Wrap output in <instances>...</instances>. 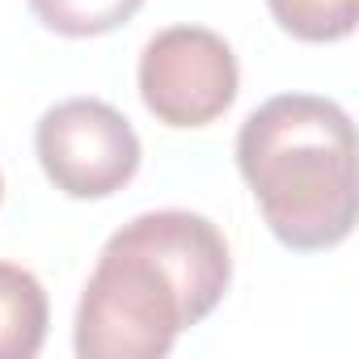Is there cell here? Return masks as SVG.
I'll use <instances>...</instances> for the list:
<instances>
[{
  "instance_id": "obj_1",
  "label": "cell",
  "mask_w": 359,
  "mask_h": 359,
  "mask_svg": "<svg viewBox=\"0 0 359 359\" xmlns=\"http://www.w3.org/2000/svg\"><path fill=\"white\" fill-rule=\"evenodd\" d=\"M229 283L233 250L208 216L140 212L110 233L85 279L72 351L81 359H161L220 309Z\"/></svg>"
},
{
  "instance_id": "obj_2",
  "label": "cell",
  "mask_w": 359,
  "mask_h": 359,
  "mask_svg": "<svg viewBox=\"0 0 359 359\" xmlns=\"http://www.w3.org/2000/svg\"><path fill=\"white\" fill-rule=\"evenodd\" d=\"M237 169L283 250L325 254L355 233V123L334 97L262 102L237 131Z\"/></svg>"
},
{
  "instance_id": "obj_3",
  "label": "cell",
  "mask_w": 359,
  "mask_h": 359,
  "mask_svg": "<svg viewBox=\"0 0 359 359\" xmlns=\"http://www.w3.org/2000/svg\"><path fill=\"white\" fill-rule=\"evenodd\" d=\"M34 152L47 182L68 199H110L140 173L144 148L123 110L102 97H68L43 110Z\"/></svg>"
},
{
  "instance_id": "obj_4",
  "label": "cell",
  "mask_w": 359,
  "mask_h": 359,
  "mask_svg": "<svg viewBox=\"0 0 359 359\" xmlns=\"http://www.w3.org/2000/svg\"><path fill=\"white\" fill-rule=\"evenodd\" d=\"M140 97L165 127L191 131L229 114L241 93V68L233 47L208 26H169L140 51Z\"/></svg>"
},
{
  "instance_id": "obj_5",
  "label": "cell",
  "mask_w": 359,
  "mask_h": 359,
  "mask_svg": "<svg viewBox=\"0 0 359 359\" xmlns=\"http://www.w3.org/2000/svg\"><path fill=\"white\" fill-rule=\"evenodd\" d=\"M47 292L34 271L0 262V359H34L47 342Z\"/></svg>"
},
{
  "instance_id": "obj_6",
  "label": "cell",
  "mask_w": 359,
  "mask_h": 359,
  "mask_svg": "<svg viewBox=\"0 0 359 359\" xmlns=\"http://www.w3.org/2000/svg\"><path fill=\"white\" fill-rule=\"evenodd\" d=\"M144 0H30V13L64 39H97L127 26Z\"/></svg>"
},
{
  "instance_id": "obj_7",
  "label": "cell",
  "mask_w": 359,
  "mask_h": 359,
  "mask_svg": "<svg viewBox=\"0 0 359 359\" xmlns=\"http://www.w3.org/2000/svg\"><path fill=\"white\" fill-rule=\"evenodd\" d=\"M266 9L279 30L300 43H342L359 22L355 0H266Z\"/></svg>"
},
{
  "instance_id": "obj_8",
  "label": "cell",
  "mask_w": 359,
  "mask_h": 359,
  "mask_svg": "<svg viewBox=\"0 0 359 359\" xmlns=\"http://www.w3.org/2000/svg\"><path fill=\"white\" fill-rule=\"evenodd\" d=\"M0 199H5V177H0Z\"/></svg>"
}]
</instances>
